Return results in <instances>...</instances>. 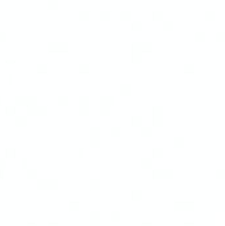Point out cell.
I'll use <instances>...</instances> for the list:
<instances>
[{
	"label": "cell",
	"mask_w": 225,
	"mask_h": 226,
	"mask_svg": "<svg viewBox=\"0 0 225 226\" xmlns=\"http://www.w3.org/2000/svg\"><path fill=\"white\" fill-rule=\"evenodd\" d=\"M114 105V95L112 94H102L101 95V111L102 114H110Z\"/></svg>",
	"instance_id": "obj_1"
},
{
	"label": "cell",
	"mask_w": 225,
	"mask_h": 226,
	"mask_svg": "<svg viewBox=\"0 0 225 226\" xmlns=\"http://www.w3.org/2000/svg\"><path fill=\"white\" fill-rule=\"evenodd\" d=\"M49 111V106L48 105H41V103L33 102L27 105V115L28 114H46Z\"/></svg>",
	"instance_id": "obj_2"
},
{
	"label": "cell",
	"mask_w": 225,
	"mask_h": 226,
	"mask_svg": "<svg viewBox=\"0 0 225 226\" xmlns=\"http://www.w3.org/2000/svg\"><path fill=\"white\" fill-rule=\"evenodd\" d=\"M102 142V134H101V127L94 124L90 127V144L92 146H99Z\"/></svg>",
	"instance_id": "obj_3"
},
{
	"label": "cell",
	"mask_w": 225,
	"mask_h": 226,
	"mask_svg": "<svg viewBox=\"0 0 225 226\" xmlns=\"http://www.w3.org/2000/svg\"><path fill=\"white\" fill-rule=\"evenodd\" d=\"M92 99L89 94H81L80 95V112L81 114H89L92 109Z\"/></svg>",
	"instance_id": "obj_4"
},
{
	"label": "cell",
	"mask_w": 225,
	"mask_h": 226,
	"mask_svg": "<svg viewBox=\"0 0 225 226\" xmlns=\"http://www.w3.org/2000/svg\"><path fill=\"white\" fill-rule=\"evenodd\" d=\"M60 185V180L57 179H37V186L38 188H45V189H53L58 188Z\"/></svg>",
	"instance_id": "obj_5"
},
{
	"label": "cell",
	"mask_w": 225,
	"mask_h": 226,
	"mask_svg": "<svg viewBox=\"0 0 225 226\" xmlns=\"http://www.w3.org/2000/svg\"><path fill=\"white\" fill-rule=\"evenodd\" d=\"M38 97L36 94H19L16 95V103H20V105H29V103H33V102H37Z\"/></svg>",
	"instance_id": "obj_6"
},
{
	"label": "cell",
	"mask_w": 225,
	"mask_h": 226,
	"mask_svg": "<svg viewBox=\"0 0 225 226\" xmlns=\"http://www.w3.org/2000/svg\"><path fill=\"white\" fill-rule=\"evenodd\" d=\"M48 48L50 50H57V52H64L69 50L70 44L68 41H49L48 43Z\"/></svg>",
	"instance_id": "obj_7"
},
{
	"label": "cell",
	"mask_w": 225,
	"mask_h": 226,
	"mask_svg": "<svg viewBox=\"0 0 225 226\" xmlns=\"http://www.w3.org/2000/svg\"><path fill=\"white\" fill-rule=\"evenodd\" d=\"M90 226H102V218L99 210H92L90 212Z\"/></svg>",
	"instance_id": "obj_8"
},
{
	"label": "cell",
	"mask_w": 225,
	"mask_h": 226,
	"mask_svg": "<svg viewBox=\"0 0 225 226\" xmlns=\"http://www.w3.org/2000/svg\"><path fill=\"white\" fill-rule=\"evenodd\" d=\"M27 176L28 177H33V179H37V175H38V169L35 168V167H27Z\"/></svg>",
	"instance_id": "obj_9"
},
{
	"label": "cell",
	"mask_w": 225,
	"mask_h": 226,
	"mask_svg": "<svg viewBox=\"0 0 225 226\" xmlns=\"http://www.w3.org/2000/svg\"><path fill=\"white\" fill-rule=\"evenodd\" d=\"M16 122H17V124H25L27 122H28V115L27 114H23V112H20V114H16Z\"/></svg>",
	"instance_id": "obj_10"
},
{
	"label": "cell",
	"mask_w": 225,
	"mask_h": 226,
	"mask_svg": "<svg viewBox=\"0 0 225 226\" xmlns=\"http://www.w3.org/2000/svg\"><path fill=\"white\" fill-rule=\"evenodd\" d=\"M16 153H17V149L15 148V147H7L6 148V158H13V156H16Z\"/></svg>",
	"instance_id": "obj_11"
},
{
	"label": "cell",
	"mask_w": 225,
	"mask_h": 226,
	"mask_svg": "<svg viewBox=\"0 0 225 226\" xmlns=\"http://www.w3.org/2000/svg\"><path fill=\"white\" fill-rule=\"evenodd\" d=\"M16 110H17V106L15 103H8L6 106V112L7 114H16Z\"/></svg>",
	"instance_id": "obj_12"
},
{
	"label": "cell",
	"mask_w": 225,
	"mask_h": 226,
	"mask_svg": "<svg viewBox=\"0 0 225 226\" xmlns=\"http://www.w3.org/2000/svg\"><path fill=\"white\" fill-rule=\"evenodd\" d=\"M90 16H92V12H90L89 9H86V8L80 9V17H81V19H89Z\"/></svg>",
	"instance_id": "obj_13"
},
{
	"label": "cell",
	"mask_w": 225,
	"mask_h": 226,
	"mask_svg": "<svg viewBox=\"0 0 225 226\" xmlns=\"http://www.w3.org/2000/svg\"><path fill=\"white\" fill-rule=\"evenodd\" d=\"M80 206H81V201L80 200H70L69 201L70 209H80Z\"/></svg>",
	"instance_id": "obj_14"
},
{
	"label": "cell",
	"mask_w": 225,
	"mask_h": 226,
	"mask_svg": "<svg viewBox=\"0 0 225 226\" xmlns=\"http://www.w3.org/2000/svg\"><path fill=\"white\" fill-rule=\"evenodd\" d=\"M101 185H102L101 179H92L90 180V186L92 188H101Z\"/></svg>",
	"instance_id": "obj_15"
},
{
	"label": "cell",
	"mask_w": 225,
	"mask_h": 226,
	"mask_svg": "<svg viewBox=\"0 0 225 226\" xmlns=\"http://www.w3.org/2000/svg\"><path fill=\"white\" fill-rule=\"evenodd\" d=\"M48 69H49L48 62H38L37 63V70L38 72H48Z\"/></svg>",
	"instance_id": "obj_16"
},
{
	"label": "cell",
	"mask_w": 225,
	"mask_h": 226,
	"mask_svg": "<svg viewBox=\"0 0 225 226\" xmlns=\"http://www.w3.org/2000/svg\"><path fill=\"white\" fill-rule=\"evenodd\" d=\"M111 16H112V12L110 11V9H102L101 11V17L102 19H111Z\"/></svg>",
	"instance_id": "obj_17"
},
{
	"label": "cell",
	"mask_w": 225,
	"mask_h": 226,
	"mask_svg": "<svg viewBox=\"0 0 225 226\" xmlns=\"http://www.w3.org/2000/svg\"><path fill=\"white\" fill-rule=\"evenodd\" d=\"M58 102H60V103H69L70 102V97L68 94H60V95H58Z\"/></svg>",
	"instance_id": "obj_18"
},
{
	"label": "cell",
	"mask_w": 225,
	"mask_h": 226,
	"mask_svg": "<svg viewBox=\"0 0 225 226\" xmlns=\"http://www.w3.org/2000/svg\"><path fill=\"white\" fill-rule=\"evenodd\" d=\"M90 69H92V65H90L89 62L80 63V70H81V72H90Z\"/></svg>",
	"instance_id": "obj_19"
},
{
	"label": "cell",
	"mask_w": 225,
	"mask_h": 226,
	"mask_svg": "<svg viewBox=\"0 0 225 226\" xmlns=\"http://www.w3.org/2000/svg\"><path fill=\"white\" fill-rule=\"evenodd\" d=\"M131 58H133V60H140V50H138V49H131Z\"/></svg>",
	"instance_id": "obj_20"
},
{
	"label": "cell",
	"mask_w": 225,
	"mask_h": 226,
	"mask_svg": "<svg viewBox=\"0 0 225 226\" xmlns=\"http://www.w3.org/2000/svg\"><path fill=\"white\" fill-rule=\"evenodd\" d=\"M131 90V85L129 83H122L121 85V93H130Z\"/></svg>",
	"instance_id": "obj_21"
},
{
	"label": "cell",
	"mask_w": 225,
	"mask_h": 226,
	"mask_svg": "<svg viewBox=\"0 0 225 226\" xmlns=\"http://www.w3.org/2000/svg\"><path fill=\"white\" fill-rule=\"evenodd\" d=\"M58 4H60V0H48V6L50 8H57Z\"/></svg>",
	"instance_id": "obj_22"
},
{
	"label": "cell",
	"mask_w": 225,
	"mask_h": 226,
	"mask_svg": "<svg viewBox=\"0 0 225 226\" xmlns=\"http://www.w3.org/2000/svg\"><path fill=\"white\" fill-rule=\"evenodd\" d=\"M131 16V12L129 9H122L121 11V17L122 19H129Z\"/></svg>",
	"instance_id": "obj_23"
},
{
	"label": "cell",
	"mask_w": 225,
	"mask_h": 226,
	"mask_svg": "<svg viewBox=\"0 0 225 226\" xmlns=\"http://www.w3.org/2000/svg\"><path fill=\"white\" fill-rule=\"evenodd\" d=\"M111 218L114 221L119 220V218H121V212H119V210H112L111 212Z\"/></svg>",
	"instance_id": "obj_24"
},
{
	"label": "cell",
	"mask_w": 225,
	"mask_h": 226,
	"mask_svg": "<svg viewBox=\"0 0 225 226\" xmlns=\"http://www.w3.org/2000/svg\"><path fill=\"white\" fill-rule=\"evenodd\" d=\"M111 134L112 135H119V134H121V127L117 126V124H115V126H112L111 127Z\"/></svg>",
	"instance_id": "obj_25"
},
{
	"label": "cell",
	"mask_w": 225,
	"mask_h": 226,
	"mask_svg": "<svg viewBox=\"0 0 225 226\" xmlns=\"http://www.w3.org/2000/svg\"><path fill=\"white\" fill-rule=\"evenodd\" d=\"M140 25H142V23L139 20H133L131 21V27H133V28H140Z\"/></svg>",
	"instance_id": "obj_26"
},
{
	"label": "cell",
	"mask_w": 225,
	"mask_h": 226,
	"mask_svg": "<svg viewBox=\"0 0 225 226\" xmlns=\"http://www.w3.org/2000/svg\"><path fill=\"white\" fill-rule=\"evenodd\" d=\"M140 116H138V115H134V116H131V122H133L134 124H136V123H140Z\"/></svg>",
	"instance_id": "obj_27"
},
{
	"label": "cell",
	"mask_w": 225,
	"mask_h": 226,
	"mask_svg": "<svg viewBox=\"0 0 225 226\" xmlns=\"http://www.w3.org/2000/svg\"><path fill=\"white\" fill-rule=\"evenodd\" d=\"M131 196H133L134 198L140 197V190H138V189H134V190H131Z\"/></svg>",
	"instance_id": "obj_28"
},
{
	"label": "cell",
	"mask_w": 225,
	"mask_h": 226,
	"mask_svg": "<svg viewBox=\"0 0 225 226\" xmlns=\"http://www.w3.org/2000/svg\"><path fill=\"white\" fill-rule=\"evenodd\" d=\"M6 163H7V159L6 158H0V169H4Z\"/></svg>",
	"instance_id": "obj_29"
},
{
	"label": "cell",
	"mask_w": 225,
	"mask_h": 226,
	"mask_svg": "<svg viewBox=\"0 0 225 226\" xmlns=\"http://www.w3.org/2000/svg\"><path fill=\"white\" fill-rule=\"evenodd\" d=\"M48 226H60V222H58V221H49V222H48Z\"/></svg>",
	"instance_id": "obj_30"
},
{
	"label": "cell",
	"mask_w": 225,
	"mask_h": 226,
	"mask_svg": "<svg viewBox=\"0 0 225 226\" xmlns=\"http://www.w3.org/2000/svg\"><path fill=\"white\" fill-rule=\"evenodd\" d=\"M27 226H38V223L36 221H28L27 222Z\"/></svg>",
	"instance_id": "obj_31"
},
{
	"label": "cell",
	"mask_w": 225,
	"mask_h": 226,
	"mask_svg": "<svg viewBox=\"0 0 225 226\" xmlns=\"http://www.w3.org/2000/svg\"><path fill=\"white\" fill-rule=\"evenodd\" d=\"M7 37V33L4 31H0V40H6Z\"/></svg>",
	"instance_id": "obj_32"
},
{
	"label": "cell",
	"mask_w": 225,
	"mask_h": 226,
	"mask_svg": "<svg viewBox=\"0 0 225 226\" xmlns=\"http://www.w3.org/2000/svg\"><path fill=\"white\" fill-rule=\"evenodd\" d=\"M151 131V128H148V127H143V132H148Z\"/></svg>",
	"instance_id": "obj_33"
},
{
	"label": "cell",
	"mask_w": 225,
	"mask_h": 226,
	"mask_svg": "<svg viewBox=\"0 0 225 226\" xmlns=\"http://www.w3.org/2000/svg\"><path fill=\"white\" fill-rule=\"evenodd\" d=\"M3 175H4V169H0V176L3 177Z\"/></svg>",
	"instance_id": "obj_34"
}]
</instances>
